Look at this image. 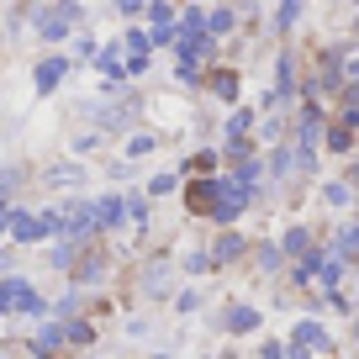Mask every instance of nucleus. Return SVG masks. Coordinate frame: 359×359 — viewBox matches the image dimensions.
<instances>
[{
  "label": "nucleus",
  "mask_w": 359,
  "mask_h": 359,
  "mask_svg": "<svg viewBox=\"0 0 359 359\" xmlns=\"http://www.w3.org/2000/svg\"><path fill=\"white\" fill-rule=\"evenodd\" d=\"M248 191H254V185H248L243 175H227V180H217V222H238V212H243L248 206Z\"/></svg>",
  "instance_id": "2"
},
{
  "label": "nucleus",
  "mask_w": 359,
  "mask_h": 359,
  "mask_svg": "<svg viewBox=\"0 0 359 359\" xmlns=\"http://www.w3.org/2000/svg\"><path fill=\"white\" fill-rule=\"evenodd\" d=\"M212 85H217V95H222V101H233V95H238V74H227V69L212 79Z\"/></svg>",
  "instance_id": "16"
},
{
  "label": "nucleus",
  "mask_w": 359,
  "mask_h": 359,
  "mask_svg": "<svg viewBox=\"0 0 359 359\" xmlns=\"http://www.w3.org/2000/svg\"><path fill=\"white\" fill-rule=\"evenodd\" d=\"M74 22H79V6H74V0H64V6H48V16H37V32H43L48 43H58Z\"/></svg>",
  "instance_id": "3"
},
{
  "label": "nucleus",
  "mask_w": 359,
  "mask_h": 359,
  "mask_svg": "<svg viewBox=\"0 0 359 359\" xmlns=\"http://www.w3.org/2000/svg\"><path fill=\"white\" fill-rule=\"evenodd\" d=\"M206 27H212V37L227 32V27H233V11H212V16H206Z\"/></svg>",
  "instance_id": "20"
},
{
  "label": "nucleus",
  "mask_w": 359,
  "mask_h": 359,
  "mask_svg": "<svg viewBox=\"0 0 359 359\" xmlns=\"http://www.w3.org/2000/svg\"><path fill=\"white\" fill-rule=\"evenodd\" d=\"M317 133H323V116H317V106H306V111H302V143L312 148V143H317Z\"/></svg>",
  "instance_id": "11"
},
{
  "label": "nucleus",
  "mask_w": 359,
  "mask_h": 359,
  "mask_svg": "<svg viewBox=\"0 0 359 359\" xmlns=\"http://www.w3.org/2000/svg\"><path fill=\"white\" fill-rule=\"evenodd\" d=\"M227 327H233V333H248V327H254V312H248V306H238V312L227 317Z\"/></svg>",
  "instance_id": "19"
},
{
  "label": "nucleus",
  "mask_w": 359,
  "mask_h": 359,
  "mask_svg": "<svg viewBox=\"0 0 359 359\" xmlns=\"http://www.w3.org/2000/svg\"><path fill=\"white\" fill-rule=\"evenodd\" d=\"M74 275H79V280H101V275H106V259H95V254H90V259H79V264H74Z\"/></svg>",
  "instance_id": "12"
},
{
  "label": "nucleus",
  "mask_w": 359,
  "mask_h": 359,
  "mask_svg": "<svg viewBox=\"0 0 359 359\" xmlns=\"http://www.w3.org/2000/svg\"><path fill=\"white\" fill-rule=\"evenodd\" d=\"M306 248H312V238H306V227H291V233H285V254H296V259H302Z\"/></svg>",
  "instance_id": "13"
},
{
  "label": "nucleus",
  "mask_w": 359,
  "mask_h": 359,
  "mask_svg": "<svg viewBox=\"0 0 359 359\" xmlns=\"http://www.w3.org/2000/svg\"><path fill=\"white\" fill-rule=\"evenodd\" d=\"M338 248H344V254H359V222L344 227V243H338Z\"/></svg>",
  "instance_id": "21"
},
{
  "label": "nucleus",
  "mask_w": 359,
  "mask_h": 359,
  "mask_svg": "<svg viewBox=\"0 0 359 359\" xmlns=\"http://www.w3.org/2000/svg\"><path fill=\"white\" fill-rule=\"evenodd\" d=\"M58 79H64V58H48V64L37 69V90H43V95H48V90H53Z\"/></svg>",
  "instance_id": "8"
},
{
  "label": "nucleus",
  "mask_w": 359,
  "mask_h": 359,
  "mask_svg": "<svg viewBox=\"0 0 359 359\" xmlns=\"http://www.w3.org/2000/svg\"><path fill=\"white\" fill-rule=\"evenodd\" d=\"M327 148H333V154H344V148H348V127H333V133H327Z\"/></svg>",
  "instance_id": "23"
},
{
  "label": "nucleus",
  "mask_w": 359,
  "mask_h": 359,
  "mask_svg": "<svg viewBox=\"0 0 359 359\" xmlns=\"http://www.w3.org/2000/svg\"><path fill=\"white\" fill-rule=\"evenodd\" d=\"M0 306H6V312H43V302L32 296V285H27V280H16V275H11L6 285H0Z\"/></svg>",
  "instance_id": "4"
},
{
  "label": "nucleus",
  "mask_w": 359,
  "mask_h": 359,
  "mask_svg": "<svg viewBox=\"0 0 359 359\" xmlns=\"http://www.w3.org/2000/svg\"><path fill=\"white\" fill-rule=\"evenodd\" d=\"M169 280H175L169 259H154V264H148V275H143V291H148V296H164V291H169Z\"/></svg>",
  "instance_id": "5"
},
{
  "label": "nucleus",
  "mask_w": 359,
  "mask_h": 359,
  "mask_svg": "<svg viewBox=\"0 0 359 359\" xmlns=\"http://www.w3.org/2000/svg\"><path fill=\"white\" fill-rule=\"evenodd\" d=\"M248 127H254V111H238L233 122H227V137H233V143H238V137H243Z\"/></svg>",
  "instance_id": "18"
},
{
  "label": "nucleus",
  "mask_w": 359,
  "mask_h": 359,
  "mask_svg": "<svg viewBox=\"0 0 359 359\" xmlns=\"http://www.w3.org/2000/svg\"><path fill=\"white\" fill-rule=\"evenodd\" d=\"M148 16H154V27H175V11H169V0H154V6H148Z\"/></svg>",
  "instance_id": "15"
},
{
  "label": "nucleus",
  "mask_w": 359,
  "mask_h": 359,
  "mask_svg": "<svg viewBox=\"0 0 359 359\" xmlns=\"http://www.w3.org/2000/svg\"><path fill=\"white\" fill-rule=\"evenodd\" d=\"M323 201H327V206H348V201H354V191H348V185H327Z\"/></svg>",
  "instance_id": "17"
},
{
  "label": "nucleus",
  "mask_w": 359,
  "mask_h": 359,
  "mask_svg": "<svg viewBox=\"0 0 359 359\" xmlns=\"http://www.w3.org/2000/svg\"><path fill=\"white\" fill-rule=\"evenodd\" d=\"M6 227H11V238H16V243H43V238H53L58 227H69V222H58L53 212H43V217L11 212V217H6Z\"/></svg>",
  "instance_id": "1"
},
{
  "label": "nucleus",
  "mask_w": 359,
  "mask_h": 359,
  "mask_svg": "<svg viewBox=\"0 0 359 359\" xmlns=\"http://www.w3.org/2000/svg\"><path fill=\"white\" fill-rule=\"evenodd\" d=\"M85 180V169L79 164H58V169H48V185H79Z\"/></svg>",
  "instance_id": "9"
},
{
  "label": "nucleus",
  "mask_w": 359,
  "mask_h": 359,
  "mask_svg": "<svg viewBox=\"0 0 359 359\" xmlns=\"http://www.w3.org/2000/svg\"><path fill=\"white\" fill-rule=\"evenodd\" d=\"M143 154H154V137H133L127 143V158H143Z\"/></svg>",
  "instance_id": "22"
},
{
  "label": "nucleus",
  "mask_w": 359,
  "mask_h": 359,
  "mask_svg": "<svg viewBox=\"0 0 359 359\" xmlns=\"http://www.w3.org/2000/svg\"><path fill=\"white\" fill-rule=\"evenodd\" d=\"M58 344H64V327H43V333L32 338L37 354H58Z\"/></svg>",
  "instance_id": "10"
},
{
  "label": "nucleus",
  "mask_w": 359,
  "mask_h": 359,
  "mask_svg": "<svg viewBox=\"0 0 359 359\" xmlns=\"http://www.w3.org/2000/svg\"><path fill=\"white\" fill-rule=\"evenodd\" d=\"M95 212H101V227H116L127 212H133V206H127L122 196H106V201H95Z\"/></svg>",
  "instance_id": "6"
},
{
  "label": "nucleus",
  "mask_w": 359,
  "mask_h": 359,
  "mask_svg": "<svg viewBox=\"0 0 359 359\" xmlns=\"http://www.w3.org/2000/svg\"><path fill=\"white\" fill-rule=\"evenodd\" d=\"M317 344H323V327H317V323H302V327H296V348H317Z\"/></svg>",
  "instance_id": "14"
},
{
  "label": "nucleus",
  "mask_w": 359,
  "mask_h": 359,
  "mask_svg": "<svg viewBox=\"0 0 359 359\" xmlns=\"http://www.w3.org/2000/svg\"><path fill=\"white\" fill-rule=\"evenodd\" d=\"M116 11H122V16H137V11H143V0H116Z\"/></svg>",
  "instance_id": "25"
},
{
  "label": "nucleus",
  "mask_w": 359,
  "mask_h": 359,
  "mask_svg": "<svg viewBox=\"0 0 359 359\" xmlns=\"http://www.w3.org/2000/svg\"><path fill=\"white\" fill-rule=\"evenodd\" d=\"M243 238H238V233H222V238H217V243H212V259H217V264H227V259H238V254H243Z\"/></svg>",
  "instance_id": "7"
},
{
  "label": "nucleus",
  "mask_w": 359,
  "mask_h": 359,
  "mask_svg": "<svg viewBox=\"0 0 359 359\" xmlns=\"http://www.w3.org/2000/svg\"><path fill=\"white\" fill-rule=\"evenodd\" d=\"M296 11H302V0H280V27H291Z\"/></svg>",
  "instance_id": "24"
}]
</instances>
